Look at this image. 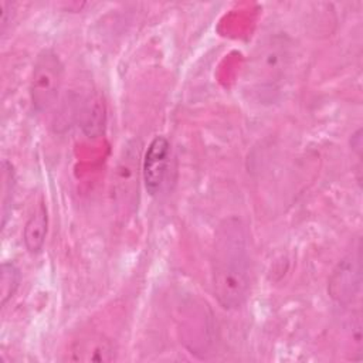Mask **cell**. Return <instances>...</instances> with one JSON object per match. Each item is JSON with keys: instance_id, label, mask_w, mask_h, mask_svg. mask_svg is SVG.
Instances as JSON below:
<instances>
[{"instance_id": "cell-1", "label": "cell", "mask_w": 363, "mask_h": 363, "mask_svg": "<svg viewBox=\"0 0 363 363\" xmlns=\"http://www.w3.org/2000/svg\"><path fill=\"white\" fill-rule=\"evenodd\" d=\"M211 279L220 306L237 309L244 305L251 282V250L247 227L238 217L224 218L216 230Z\"/></svg>"}, {"instance_id": "cell-2", "label": "cell", "mask_w": 363, "mask_h": 363, "mask_svg": "<svg viewBox=\"0 0 363 363\" xmlns=\"http://www.w3.org/2000/svg\"><path fill=\"white\" fill-rule=\"evenodd\" d=\"M291 60V43L285 35L275 34L261 41L248 61L247 89L257 99L271 102L288 75Z\"/></svg>"}, {"instance_id": "cell-3", "label": "cell", "mask_w": 363, "mask_h": 363, "mask_svg": "<svg viewBox=\"0 0 363 363\" xmlns=\"http://www.w3.org/2000/svg\"><path fill=\"white\" fill-rule=\"evenodd\" d=\"M64 81V64L51 48H44L35 58L31 81L30 98L37 112L48 111L58 99Z\"/></svg>"}, {"instance_id": "cell-4", "label": "cell", "mask_w": 363, "mask_h": 363, "mask_svg": "<svg viewBox=\"0 0 363 363\" xmlns=\"http://www.w3.org/2000/svg\"><path fill=\"white\" fill-rule=\"evenodd\" d=\"M139 147L136 142H128L119 155L113 172V193L119 204L129 207L138 199L139 190Z\"/></svg>"}, {"instance_id": "cell-5", "label": "cell", "mask_w": 363, "mask_h": 363, "mask_svg": "<svg viewBox=\"0 0 363 363\" xmlns=\"http://www.w3.org/2000/svg\"><path fill=\"white\" fill-rule=\"evenodd\" d=\"M360 261V244L357 242L356 251L346 255L333 269L329 278L328 294L336 303L349 305L357 296L362 284Z\"/></svg>"}, {"instance_id": "cell-6", "label": "cell", "mask_w": 363, "mask_h": 363, "mask_svg": "<svg viewBox=\"0 0 363 363\" xmlns=\"http://www.w3.org/2000/svg\"><path fill=\"white\" fill-rule=\"evenodd\" d=\"M170 156V142L166 136H155L149 143L143 163H142V174L145 187L149 194L155 196L162 190L167 174Z\"/></svg>"}, {"instance_id": "cell-7", "label": "cell", "mask_w": 363, "mask_h": 363, "mask_svg": "<svg viewBox=\"0 0 363 363\" xmlns=\"http://www.w3.org/2000/svg\"><path fill=\"white\" fill-rule=\"evenodd\" d=\"M79 126L85 136L98 138L105 130L106 108L102 96L96 92L89 94L79 106Z\"/></svg>"}, {"instance_id": "cell-8", "label": "cell", "mask_w": 363, "mask_h": 363, "mask_svg": "<svg viewBox=\"0 0 363 363\" xmlns=\"http://www.w3.org/2000/svg\"><path fill=\"white\" fill-rule=\"evenodd\" d=\"M71 353L72 360L81 362H109L115 359V349L112 343L98 335L85 336L75 342Z\"/></svg>"}, {"instance_id": "cell-9", "label": "cell", "mask_w": 363, "mask_h": 363, "mask_svg": "<svg viewBox=\"0 0 363 363\" xmlns=\"http://www.w3.org/2000/svg\"><path fill=\"white\" fill-rule=\"evenodd\" d=\"M47 230H48V213L45 204L40 203L33 214L28 217L24 231H23V241L28 252L31 254H38L41 252L45 237H47Z\"/></svg>"}, {"instance_id": "cell-10", "label": "cell", "mask_w": 363, "mask_h": 363, "mask_svg": "<svg viewBox=\"0 0 363 363\" xmlns=\"http://www.w3.org/2000/svg\"><path fill=\"white\" fill-rule=\"evenodd\" d=\"M21 281L18 267L11 261H4L0 268V303L4 306L16 294Z\"/></svg>"}, {"instance_id": "cell-11", "label": "cell", "mask_w": 363, "mask_h": 363, "mask_svg": "<svg viewBox=\"0 0 363 363\" xmlns=\"http://www.w3.org/2000/svg\"><path fill=\"white\" fill-rule=\"evenodd\" d=\"M14 172L13 166L3 160L1 163V227L6 225L11 214V203L14 196Z\"/></svg>"}, {"instance_id": "cell-12", "label": "cell", "mask_w": 363, "mask_h": 363, "mask_svg": "<svg viewBox=\"0 0 363 363\" xmlns=\"http://www.w3.org/2000/svg\"><path fill=\"white\" fill-rule=\"evenodd\" d=\"M0 10H1V18H0V27H1V34L6 33V28L9 23H11V6L6 1L0 3Z\"/></svg>"}]
</instances>
